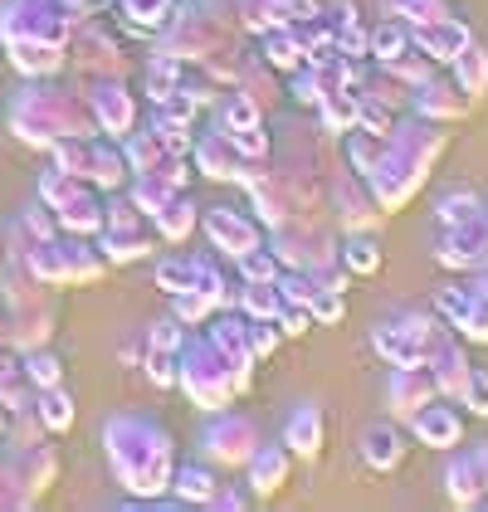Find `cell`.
Listing matches in <instances>:
<instances>
[{"label": "cell", "instance_id": "cell-3", "mask_svg": "<svg viewBox=\"0 0 488 512\" xmlns=\"http://www.w3.org/2000/svg\"><path fill=\"white\" fill-rule=\"evenodd\" d=\"M469 83L484 88V59H469Z\"/></svg>", "mask_w": 488, "mask_h": 512}, {"label": "cell", "instance_id": "cell-2", "mask_svg": "<svg viewBox=\"0 0 488 512\" xmlns=\"http://www.w3.org/2000/svg\"><path fill=\"white\" fill-rule=\"evenodd\" d=\"M469 400H474L479 415H488V376H474V381H469Z\"/></svg>", "mask_w": 488, "mask_h": 512}, {"label": "cell", "instance_id": "cell-1", "mask_svg": "<svg viewBox=\"0 0 488 512\" xmlns=\"http://www.w3.org/2000/svg\"><path fill=\"white\" fill-rule=\"evenodd\" d=\"M420 430L430 434V439H435V444H449V439H454V434H459V425H454V420H449V415H440V410H435V415H425V420H420Z\"/></svg>", "mask_w": 488, "mask_h": 512}]
</instances>
